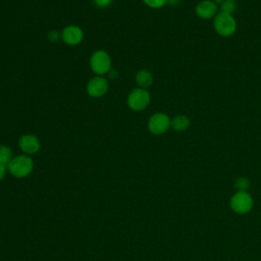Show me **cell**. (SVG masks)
I'll list each match as a JSON object with an SVG mask.
<instances>
[{
  "label": "cell",
  "mask_w": 261,
  "mask_h": 261,
  "mask_svg": "<svg viewBox=\"0 0 261 261\" xmlns=\"http://www.w3.org/2000/svg\"><path fill=\"white\" fill-rule=\"evenodd\" d=\"M229 206L234 213L244 215L252 210L254 200L249 192H236L229 200Z\"/></svg>",
  "instance_id": "3"
},
{
  "label": "cell",
  "mask_w": 261,
  "mask_h": 261,
  "mask_svg": "<svg viewBox=\"0 0 261 261\" xmlns=\"http://www.w3.org/2000/svg\"><path fill=\"white\" fill-rule=\"evenodd\" d=\"M34 168L33 159L25 154L13 157L7 164V171L17 178L28 176Z\"/></svg>",
  "instance_id": "1"
},
{
  "label": "cell",
  "mask_w": 261,
  "mask_h": 261,
  "mask_svg": "<svg viewBox=\"0 0 261 261\" xmlns=\"http://www.w3.org/2000/svg\"><path fill=\"white\" fill-rule=\"evenodd\" d=\"M218 13V5L213 0H202L196 6V14L203 19L215 17Z\"/></svg>",
  "instance_id": "10"
},
{
  "label": "cell",
  "mask_w": 261,
  "mask_h": 261,
  "mask_svg": "<svg viewBox=\"0 0 261 261\" xmlns=\"http://www.w3.org/2000/svg\"><path fill=\"white\" fill-rule=\"evenodd\" d=\"M190 118L186 115L178 114L172 117L171 119V127L176 132H184L190 126Z\"/></svg>",
  "instance_id": "12"
},
{
  "label": "cell",
  "mask_w": 261,
  "mask_h": 261,
  "mask_svg": "<svg viewBox=\"0 0 261 261\" xmlns=\"http://www.w3.org/2000/svg\"><path fill=\"white\" fill-rule=\"evenodd\" d=\"M108 81L100 75L92 77L87 84V93L93 98H100L108 91Z\"/></svg>",
  "instance_id": "7"
},
{
  "label": "cell",
  "mask_w": 261,
  "mask_h": 261,
  "mask_svg": "<svg viewBox=\"0 0 261 261\" xmlns=\"http://www.w3.org/2000/svg\"><path fill=\"white\" fill-rule=\"evenodd\" d=\"M18 146L20 150L23 152V154L30 156L32 154L37 153L40 150L41 143L36 136L27 134L20 137L18 141Z\"/></svg>",
  "instance_id": "9"
},
{
  "label": "cell",
  "mask_w": 261,
  "mask_h": 261,
  "mask_svg": "<svg viewBox=\"0 0 261 261\" xmlns=\"http://www.w3.org/2000/svg\"><path fill=\"white\" fill-rule=\"evenodd\" d=\"M171 127V119L165 113L153 114L148 120V129L151 134L159 136L165 134Z\"/></svg>",
  "instance_id": "6"
},
{
  "label": "cell",
  "mask_w": 261,
  "mask_h": 261,
  "mask_svg": "<svg viewBox=\"0 0 261 261\" xmlns=\"http://www.w3.org/2000/svg\"><path fill=\"white\" fill-rule=\"evenodd\" d=\"M135 80L139 88L147 90L153 84V74L147 69H140L136 73Z\"/></svg>",
  "instance_id": "11"
},
{
  "label": "cell",
  "mask_w": 261,
  "mask_h": 261,
  "mask_svg": "<svg viewBox=\"0 0 261 261\" xmlns=\"http://www.w3.org/2000/svg\"><path fill=\"white\" fill-rule=\"evenodd\" d=\"M48 38H49L50 41L55 42V41H57L59 38H61V34H59L57 31H51V32L49 33V35H48Z\"/></svg>",
  "instance_id": "18"
},
{
  "label": "cell",
  "mask_w": 261,
  "mask_h": 261,
  "mask_svg": "<svg viewBox=\"0 0 261 261\" xmlns=\"http://www.w3.org/2000/svg\"><path fill=\"white\" fill-rule=\"evenodd\" d=\"M176 1H177V0H176Z\"/></svg>",
  "instance_id": "21"
},
{
  "label": "cell",
  "mask_w": 261,
  "mask_h": 261,
  "mask_svg": "<svg viewBox=\"0 0 261 261\" xmlns=\"http://www.w3.org/2000/svg\"><path fill=\"white\" fill-rule=\"evenodd\" d=\"M6 171H7V166L0 163V180H2L4 178Z\"/></svg>",
  "instance_id": "19"
},
{
  "label": "cell",
  "mask_w": 261,
  "mask_h": 261,
  "mask_svg": "<svg viewBox=\"0 0 261 261\" xmlns=\"http://www.w3.org/2000/svg\"><path fill=\"white\" fill-rule=\"evenodd\" d=\"M90 67L97 75H104L111 68V57L104 50L95 51L90 58Z\"/></svg>",
  "instance_id": "4"
},
{
  "label": "cell",
  "mask_w": 261,
  "mask_h": 261,
  "mask_svg": "<svg viewBox=\"0 0 261 261\" xmlns=\"http://www.w3.org/2000/svg\"><path fill=\"white\" fill-rule=\"evenodd\" d=\"M237 8V2L234 0H225L220 4V11L228 14H232V12Z\"/></svg>",
  "instance_id": "15"
},
{
  "label": "cell",
  "mask_w": 261,
  "mask_h": 261,
  "mask_svg": "<svg viewBox=\"0 0 261 261\" xmlns=\"http://www.w3.org/2000/svg\"><path fill=\"white\" fill-rule=\"evenodd\" d=\"M234 188L237 192H248L250 188V180L246 176H240L234 181Z\"/></svg>",
  "instance_id": "14"
},
{
  "label": "cell",
  "mask_w": 261,
  "mask_h": 261,
  "mask_svg": "<svg viewBox=\"0 0 261 261\" xmlns=\"http://www.w3.org/2000/svg\"><path fill=\"white\" fill-rule=\"evenodd\" d=\"M61 39L68 46H76L83 41L84 32L80 27L69 24L62 30Z\"/></svg>",
  "instance_id": "8"
},
{
  "label": "cell",
  "mask_w": 261,
  "mask_h": 261,
  "mask_svg": "<svg viewBox=\"0 0 261 261\" xmlns=\"http://www.w3.org/2000/svg\"><path fill=\"white\" fill-rule=\"evenodd\" d=\"M93 1H94V4L100 8H105L109 6L112 2V0H93Z\"/></svg>",
  "instance_id": "17"
},
{
  "label": "cell",
  "mask_w": 261,
  "mask_h": 261,
  "mask_svg": "<svg viewBox=\"0 0 261 261\" xmlns=\"http://www.w3.org/2000/svg\"><path fill=\"white\" fill-rule=\"evenodd\" d=\"M214 29L221 37H230L237 31V21L232 14L218 12L214 17Z\"/></svg>",
  "instance_id": "2"
},
{
  "label": "cell",
  "mask_w": 261,
  "mask_h": 261,
  "mask_svg": "<svg viewBox=\"0 0 261 261\" xmlns=\"http://www.w3.org/2000/svg\"><path fill=\"white\" fill-rule=\"evenodd\" d=\"M12 158L11 149L6 145H0V163L7 166Z\"/></svg>",
  "instance_id": "13"
},
{
  "label": "cell",
  "mask_w": 261,
  "mask_h": 261,
  "mask_svg": "<svg viewBox=\"0 0 261 261\" xmlns=\"http://www.w3.org/2000/svg\"><path fill=\"white\" fill-rule=\"evenodd\" d=\"M143 1L148 7L157 9V8H161V7L165 6L169 0H143Z\"/></svg>",
  "instance_id": "16"
},
{
  "label": "cell",
  "mask_w": 261,
  "mask_h": 261,
  "mask_svg": "<svg viewBox=\"0 0 261 261\" xmlns=\"http://www.w3.org/2000/svg\"><path fill=\"white\" fill-rule=\"evenodd\" d=\"M213 1H214V2H215L217 5H218V4H221L222 2H224L225 0H213Z\"/></svg>",
  "instance_id": "20"
},
{
  "label": "cell",
  "mask_w": 261,
  "mask_h": 261,
  "mask_svg": "<svg viewBox=\"0 0 261 261\" xmlns=\"http://www.w3.org/2000/svg\"><path fill=\"white\" fill-rule=\"evenodd\" d=\"M151 101V96L148 90L136 88L130 91L127 96V105L134 111H142L148 107Z\"/></svg>",
  "instance_id": "5"
}]
</instances>
